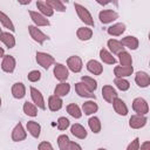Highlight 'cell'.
Returning <instances> with one entry per match:
<instances>
[{"instance_id":"f35d334b","label":"cell","mask_w":150,"mask_h":150,"mask_svg":"<svg viewBox=\"0 0 150 150\" xmlns=\"http://www.w3.org/2000/svg\"><path fill=\"white\" fill-rule=\"evenodd\" d=\"M114 84L116 86L117 89H120V90H122V91H125V90H128V89L130 88L129 81L125 80V79H121V77H115Z\"/></svg>"},{"instance_id":"60d3db41","label":"cell","mask_w":150,"mask_h":150,"mask_svg":"<svg viewBox=\"0 0 150 150\" xmlns=\"http://www.w3.org/2000/svg\"><path fill=\"white\" fill-rule=\"evenodd\" d=\"M70 125V122L66 117H59L57 120V129L59 130H66Z\"/></svg>"},{"instance_id":"8d00e7d4","label":"cell","mask_w":150,"mask_h":150,"mask_svg":"<svg viewBox=\"0 0 150 150\" xmlns=\"http://www.w3.org/2000/svg\"><path fill=\"white\" fill-rule=\"evenodd\" d=\"M67 112L74 117V118H80L82 116V111L80 109V107L76 104V103H70L67 105Z\"/></svg>"},{"instance_id":"d4e9b609","label":"cell","mask_w":150,"mask_h":150,"mask_svg":"<svg viewBox=\"0 0 150 150\" xmlns=\"http://www.w3.org/2000/svg\"><path fill=\"white\" fill-rule=\"evenodd\" d=\"M36 7L40 11V13L43 15V16H52L54 14V11L50 8V6L46 2V1H42V0H38L36 1Z\"/></svg>"},{"instance_id":"5b68a950","label":"cell","mask_w":150,"mask_h":150,"mask_svg":"<svg viewBox=\"0 0 150 150\" xmlns=\"http://www.w3.org/2000/svg\"><path fill=\"white\" fill-rule=\"evenodd\" d=\"M53 73H54L55 79L59 80L60 82H64V81L68 79V76H69V70H68V68H67L64 64H62V63H55V64H54V70H53Z\"/></svg>"},{"instance_id":"8fae6325","label":"cell","mask_w":150,"mask_h":150,"mask_svg":"<svg viewBox=\"0 0 150 150\" xmlns=\"http://www.w3.org/2000/svg\"><path fill=\"white\" fill-rule=\"evenodd\" d=\"M16 66V61L12 55H4L1 62V69L5 73H13Z\"/></svg>"},{"instance_id":"4fadbf2b","label":"cell","mask_w":150,"mask_h":150,"mask_svg":"<svg viewBox=\"0 0 150 150\" xmlns=\"http://www.w3.org/2000/svg\"><path fill=\"white\" fill-rule=\"evenodd\" d=\"M117 95L118 94H117V91L115 90V88L112 86H109V84L103 86V88H102V96H103V98L108 103H112V101L116 97H118Z\"/></svg>"},{"instance_id":"7a4b0ae2","label":"cell","mask_w":150,"mask_h":150,"mask_svg":"<svg viewBox=\"0 0 150 150\" xmlns=\"http://www.w3.org/2000/svg\"><path fill=\"white\" fill-rule=\"evenodd\" d=\"M28 32H29V35H30V38L35 41V42H38L39 45H43V42L46 41V40H49V36L47 35V34H45L42 30H40L36 26H28Z\"/></svg>"},{"instance_id":"f1b7e54d","label":"cell","mask_w":150,"mask_h":150,"mask_svg":"<svg viewBox=\"0 0 150 150\" xmlns=\"http://www.w3.org/2000/svg\"><path fill=\"white\" fill-rule=\"evenodd\" d=\"M0 41H2L4 45L9 49L15 46V38L9 32H2V34L0 35Z\"/></svg>"},{"instance_id":"c3c4849f","label":"cell","mask_w":150,"mask_h":150,"mask_svg":"<svg viewBox=\"0 0 150 150\" xmlns=\"http://www.w3.org/2000/svg\"><path fill=\"white\" fill-rule=\"evenodd\" d=\"M97 150H107V149H104V148H98Z\"/></svg>"},{"instance_id":"f907efd6","label":"cell","mask_w":150,"mask_h":150,"mask_svg":"<svg viewBox=\"0 0 150 150\" xmlns=\"http://www.w3.org/2000/svg\"><path fill=\"white\" fill-rule=\"evenodd\" d=\"M0 107H1V97H0Z\"/></svg>"},{"instance_id":"e575fe53","label":"cell","mask_w":150,"mask_h":150,"mask_svg":"<svg viewBox=\"0 0 150 150\" xmlns=\"http://www.w3.org/2000/svg\"><path fill=\"white\" fill-rule=\"evenodd\" d=\"M118 61L121 63L122 67H129V66H132V57L131 55L128 53V52H122L118 54Z\"/></svg>"},{"instance_id":"ffe728a7","label":"cell","mask_w":150,"mask_h":150,"mask_svg":"<svg viewBox=\"0 0 150 150\" xmlns=\"http://www.w3.org/2000/svg\"><path fill=\"white\" fill-rule=\"evenodd\" d=\"M70 132L76 137V138H80V139H84L88 135L86 128L83 125H81L80 123H75L70 127Z\"/></svg>"},{"instance_id":"9a60e30c","label":"cell","mask_w":150,"mask_h":150,"mask_svg":"<svg viewBox=\"0 0 150 150\" xmlns=\"http://www.w3.org/2000/svg\"><path fill=\"white\" fill-rule=\"evenodd\" d=\"M121 43H122V46H123L124 48L127 47V48H129V49H131V50H136V49L138 48L139 41H138V39H137L136 36L128 35V36H125V38H122Z\"/></svg>"},{"instance_id":"9c48e42d","label":"cell","mask_w":150,"mask_h":150,"mask_svg":"<svg viewBox=\"0 0 150 150\" xmlns=\"http://www.w3.org/2000/svg\"><path fill=\"white\" fill-rule=\"evenodd\" d=\"M28 13H29V16H30L32 21L36 25V27H42V26H49V25H50L49 20H48L46 16H43L40 12L28 11Z\"/></svg>"},{"instance_id":"52a82bcc","label":"cell","mask_w":150,"mask_h":150,"mask_svg":"<svg viewBox=\"0 0 150 150\" xmlns=\"http://www.w3.org/2000/svg\"><path fill=\"white\" fill-rule=\"evenodd\" d=\"M30 97H32L33 103H34L38 108H40V109H42V110L46 109L45 98H43V95L41 94L40 90H38V89L34 88V87H30Z\"/></svg>"},{"instance_id":"b9f144b4","label":"cell","mask_w":150,"mask_h":150,"mask_svg":"<svg viewBox=\"0 0 150 150\" xmlns=\"http://www.w3.org/2000/svg\"><path fill=\"white\" fill-rule=\"evenodd\" d=\"M27 79H28V81H30V82H38V81L41 79V73H40L39 70H32V71L28 73Z\"/></svg>"},{"instance_id":"ee69618b","label":"cell","mask_w":150,"mask_h":150,"mask_svg":"<svg viewBox=\"0 0 150 150\" xmlns=\"http://www.w3.org/2000/svg\"><path fill=\"white\" fill-rule=\"evenodd\" d=\"M38 150H54V148H53V145H52L49 142L43 141V142H41V143L39 144Z\"/></svg>"},{"instance_id":"7c38bea8","label":"cell","mask_w":150,"mask_h":150,"mask_svg":"<svg viewBox=\"0 0 150 150\" xmlns=\"http://www.w3.org/2000/svg\"><path fill=\"white\" fill-rule=\"evenodd\" d=\"M148 122V118L143 115H132L129 118V127L132 129H141L143 128Z\"/></svg>"},{"instance_id":"cb8c5ba5","label":"cell","mask_w":150,"mask_h":150,"mask_svg":"<svg viewBox=\"0 0 150 150\" xmlns=\"http://www.w3.org/2000/svg\"><path fill=\"white\" fill-rule=\"evenodd\" d=\"M27 130L28 132L34 137V138H39L40 137V134H41V125L35 122V121H28L27 122Z\"/></svg>"},{"instance_id":"4dcf8cb0","label":"cell","mask_w":150,"mask_h":150,"mask_svg":"<svg viewBox=\"0 0 150 150\" xmlns=\"http://www.w3.org/2000/svg\"><path fill=\"white\" fill-rule=\"evenodd\" d=\"M81 82L84 84V87L89 90V91H91V93H94L96 89H97V82H96V80L94 79V77H90V76H82L81 77Z\"/></svg>"},{"instance_id":"d6986e66","label":"cell","mask_w":150,"mask_h":150,"mask_svg":"<svg viewBox=\"0 0 150 150\" xmlns=\"http://www.w3.org/2000/svg\"><path fill=\"white\" fill-rule=\"evenodd\" d=\"M75 91H76V94L79 95V96H81V97H88V98H96V95L94 94V93H91V91H89L86 87H84V84L82 83V82H77L76 84H75Z\"/></svg>"},{"instance_id":"484cf974","label":"cell","mask_w":150,"mask_h":150,"mask_svg":"<svg viewBox=\"0 0 150 150\" xmlns=\"http://www.w3.org/2000/svg\"><path fill=\"white\" fill-rule=\"evenodd\" d=\"M70 91V84L67 83V82H61L59 83L55 89H54V95L59 96V97H63L66 95H68Z\"/></svg>"},{"instance_id":"d6a6232c","label":"cell","mask_w":150,"mask_h":150,"mask_svg":"<svg viewBox=\"0 0 150 150\" xmlns=\"http://www.w3.org/2000/svg\"><path fill=\"white\" fill-rule=\"evenodd\" d=\"M23 112L27 115V116H30V117H35L38 115V107L34 104V103H30L28 101H26L23 103Z\"/></svg>"},{"instance_id":"f6af8a7d","label":"cell","mask_w":150,"mask_h":150,"mask_svg":"<svg viewBox=\"0 0 150 150\" xmlns=\"http://www.w3.org/2000/svg\"><path fill=\"white\" fill-rule=\"evenodd\" d=\"M68 150H82V146H81L79 143H76V142H71V141H70Z\"/></svg>"},{"instance_id":"44dd1931","label":"cell","mask_w":150,"mask_h":150,"mask_svg":"<svg viewBox=\"0 0 150 150\" xmlns=\"http://www.w3.org/2000/svg\"><path fill=\"white\" fill-rule=\"evenodd\" d=\"M87 69L93 75H101L103 71V66L96 60H89L87 62Z\"/></svg>"},{"instance_id":"f546056e","label":"cell","mask_w":150,"mask_h":150,"mask_svg":"<svg viewBox=\"0 0 150 150\" xmlns=\"http://www.w3.org/2000/svg\"><path fill=\"white\" fill-rule=\"evenodd\" d=\"M100 59L104 62V63H107V64H115L116 63V59L112 56V54L108 50V49H105V48H102L101 50H100Z\"/></svg>"},{"instance_id":"d590c367","label":"cell","mask_w":150,"mask_h":150,"mask_svg":"<svg viewBox=\"0 0 150 150\" xmlns=\"http://www.w3.org/2000/svg\"><path fill=\"white\" fill-rule=\"evenodd\" d=\"M0 23H1L5 28L9 29L11 32H14V30H15L14 23L12 22V20L9 19V16L6 15V14H5L4 12H1V11H0Z\"/></svg>"},{"instance_id":"ab89813d","label":"cell","mask_w":150,"mask_h":150,"mask_svg":"<svg viewBox=\"0 0 150 150\" xmlns=\"http://www.w3.org/2000/svg\"><path fill=\"white\" fill-rule=\"evenodd\" d=\"M69 143H70V139L67 135H60L57 137V145L60 150H68Z\"/></svg>"},{"instance_id":"e0dca14e","label":"cell","mask_w":150,"mask_h":150,"mask_svg":"<svg viewBox=\"0 0 150 150\" xmlns=\"http://www.w3.org/2000/svg\"><path fill=\"white\" fill-rule=\"evenodd\" d=\"M134 73V67L129 66V67H122V66H116L114 68V75L116 77H121L124 79L127 76H130Z\"/></svg>"},{"instance_id":"7402d4cb","label":"cell","mask_w":150,"mask_h":150,"mask_svg":"<svg viewBox=\"0 0 150 150\" xmlns=\"http://www.w3.org/2000/svg\"><path fill=\"white\" fill-rule=\"evenodd\" d=\"M62 98L56 95H50L48 97V108L52 111H57L62 108Z\"/></svg>"},{"instance_id":"3957f363","label":"cell","mask_w":150,"mask_h":150,"mask_svg":"<svg viewBox=\"0 0 150 150\" xmlns=\"http://www.w3.org/2000/svg\"><path fill=\"white\" fill-rule=\"evenodd\" d=\"M132 109L137 115H146L149 112V105L148 102L143 97H136L132 101Z\"/></svg>"},{"instance_id":"7bdbcfd3","label":"cell","mask_w":150,"mask_h":150,"mask_svg":"<svg viewBox=\"0 0 150 150\" xmlns=\"http://www.w3.org/2000/svg\"><path fill=\"white\" fill-rule=\"evenodd\" d=\"M127 150H139V138L136 137L134 141H131L127 146Z\"/></svg>"},{"instance_id":"30bf717a","label":"cell","mask_w":150,"mask_h":150,"mask_svg":"<svg viewBox=\"0 0 150 150\" xmlns=\"http://www.w3.org/2000/svg\"><path fill=\"white\" fill-rule=\"evenodd\" d=\"M26 137H27V132H26V130L23 129L22 123L19 122V123L13 128V130H12V141H13V142H21V141L26 139Z\"/></svg>"},{"instance_id":"681fc988","label":"cell","mask_w":150,"mask_h":150,"mask_svg":"<svg viewBox=\"0 0 150 150\" xmlns=\"http://www.w3.org/2000/svg\"><path fill=\"white\" fill-rule=\"evenodd\" d=\"M1 34H2V30H1V28H0V35H1Z\"/></svg>"},{"instance_id":"1f68e13d","label":"cell","mask_w":150,"mask_h":150,"mask_svg":"<svg viewBox=\"0 0 150 150\" xmlns=\"http://www.w3.org/2000/svg\"><path fill=\"white\" fill-rule=\"evenodd\" d=\"M82 110L86 115H93L98 110V105L94 101H87L82 104Z\"/></svg>"},{"instance_id":"277c9868","label":"cell","mask_w":150,"mask_h":150,"mask_svg":"<svg viewBox=\"0 0 150 150\" xmlns=\"http://www.w3.org/2000/svg\"><path fill=\"white\" fill-rule=\"evenodd\" d=\"M36 62L45 69H48L52 64L55 63V60L54 57L48 54V53H45V52H38L36 53Z\"/></svg>"},{"instance_id":"7dc6e473","label":"cell","mask_w":150,"mask_h":150,"mask_svg":"<svg viewBox=\"0 0 150 150\" xmlns=\"http://www.w3.org/2000/svg\"><path fill=\"white\" fill-rule=\"evenodd\" d=\"M4 55H5V50H4V48H2V47H0V59H2V57H4Z\"/></svg>"},{"instance_id":"74e56055","label":"cell","mask_w":150,"mask_h":150,"mask_svg":"<svg viewBox=\"0 0 150 150\" xmlns=\"http://www.w3.org/2000/svg\"><path fill=\"white\" fill-rule=\"evenodd\" d=\"M50 8L53 11H57V12H66V6L61 0H47L46 1Z\"/></svg>"},{"instance_id":"836d02e7","label":"cell","mask_w":150,"mask_h":150,"mask_svg":"<svg viewBox=\"0 0 150 150\" xmlns=\"http://www.w3.org/2000/svg\"><path fill=\"white\" fill-rule=\"evenodd\" d=\"M88 125H89L90 130H91L94 134H98V132L101 131V128H102L101 121H100V118L96 117V116H93V117H90V118L88 120Z\"/></svg>"},{"instance_id":"2e32d148","label":"cell","mask_w":150,"mask_h":150,"mask_svg":"<svg viewBox=\"0 0 150 150\" xmlns=\"http://www.w3.org/2000/svg\"><path fill=\"white\" fill-rule=\"evenodd\" d=\"M111 104H112V107H114L115 112H117L118 115L125 116V115L128 114V107H127V104L124 103V101L121 100L120 97H116V98L112 101Z\"/></svg>"},{"instance_id":"5bb4252c","label":"cell","mask_w":150,"mask_h":150,"mask_svg":"<svg viewBox=\"0 0 150 150\" xmlns=\"http://www.w3.org/2000/svg\"><path fill=\"white\" fill-rule=\"evenodd\" d=\"M135 82L141 88H146L150 84V76L145 71H137L135 75Z\"/></svg>"},{"instance_id":"8992f818","label":"cell","mask_w":150,"mask_h":150,"mask_svg":"<svg viewBox=\"0 0 150 150\" xmlns=\"http://www.w3.org/2000/svg\"><path fill=\"white\" fill-rule=\"evenodd\" d=\"M67 68L73 73H80L83 68V63L80 56L73 55L67 59Z\"/></svg>"},{"instance_id":"bcb514c9","label":"cell","mask_w":150,"mask_h":150,"mask_svg":"<svg viewBox=\"0 0 150 150\" xmlns=\"http://www.w3.org/2000/svg\"><path fill=\"white\" fill-rule=\"evenodd\" d=\"M141 150H150V142L149 141L143 142V144L141 145Z\"/></svg>"},{"instance_id":"4316f807","label":"cell","mask_w":150,"mask_h":150,"mask_svg":"<svg viewBox=\"0 0 150 150\" xmlns=\"http://www.w3.org/2000/svg\"><path fill=\"white\" fill-rule=\"evenodd\" d=\"M107 45H108V47H109V50L112 52L114 54H117V55H118L120 53L124 52V47L122 46L121 41H118V40H116V39H110V40H108Z\"/></svg>"},{"instance_id":"6da1fadb","label":"cell","mask_w":150,"mask_h":150,"mask_svg":"<svg viewBox=\"0 0 150 150\" xmlns=\"http://www.w3.org/2000/svg\"><path fill=\"white\" fill-rule=\"evenodd\" d=\"M74 8H75V11H76V13H77L80 20H81L82 22H84V25H88V26H91V27L95 25V23H94V19H93L90 12H89L84 6H82L81 4L74 2Z\"/></svg>"},{"instance_id":"83f0119b","label":"cell","mask_w":150,"mask_h":150,"mask_svg":"<svg viewBox=\"0 0 150 150\" xmlns=\"http://www.w3.org/2000/svg\"><path fill=\"white\" fill-rule=\"evenodd\" d=\"M76 36L81 41H88L93 36V29L88 28V27H80L76 32Z\"/></svg>"},{"instance_id":"603a6c76","label":"cell","mask_w":150,"mask_h":150,"mask_svg":"<svg viewBox=\"0 0 150 150\" xmlns=\"http://www.w3.org/2000/svg\"><path fill=\"white\" fill-rule=\"evenodd\" d=\"M124 30H125V25L122 23V22L114 23L112 26L108 27V29H107L108 34L111 35V36H120V35H122L124 33Z\"/></svg>"},{"instance_id":"ba28073f","label":"cell","mask_w":150,"mask_h":150,"mask_svg":"<svg viewBox=\"0 0 150 150\" xmlns=\"http://www.w3.org/2000/svg\"><path fill=\"white\" fill-rule=\"evenodd\" d=\"M117 18H118V14L112 9H103L98 13V19L103 25L110 23V22L115 21Z\"/></svg>"},{"instance_id":"ac0fdd59","label":"cell","mask_w":150,"mask_h":150,"mask_svg":"<svg viewBox=\"0 0 150 150\" xmlns=\"http://www.w3.org/2000/svg\"><path fill=\"white\" fill-rule=\"evenodd\" d=\"M12 95L16 100H20V98L25 97V95H26V87H25V84L21 83V82L14 83L12 86Z\"/></svg>"}]
</instances>
